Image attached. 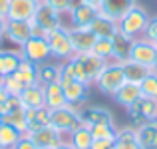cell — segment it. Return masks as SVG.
<instances>
[{"instance_id":"1","label":"cell","mask_w":157,"mask_h":149,"mask_svg":"<svg viewBox=\"0 0 157 149\" xmlns=\"http://www.w3.org/2000/svg\"><path fill=\"white\" fill-rule=\"evenodd\" d=\"M72 66H74V74H76V80L84 82L88 86H94L100 76V72L104 70V66L107 64L105 60L98 58L96 54L86 52V54H74L72 58Z\"/></svg>"},{"instance_id":"2","label":"cell","mask_w":157,"mask_h":149,"mask_svg":"<svg viewBox=\"0 0 157 149\" xmlns=\"http://www.w3.org/2000/svg\"><path fill=\"white\" fill-rule=\"evenodd\" d=\"M125 84V74H123V66L119 64V62H107L104 66V70L100 72V76H98L96 80V88L100 94H104L107 97H113V94L117 92L121 86Z\"/></svg>"},{"instance_id":"3","label":"cell","mask_w":157,"mask_h":149,"mask_svg":"<svg viewBox=\"0 0 157 149\" xmlns=\"http://www.w3.org/2000/svg\"><path fill=\"white\" fill-rule=\"evenodd\" d=\"M149 18L151 16L147 14L145 8L139 6V4H135V6L117 22V28H119L121 34H125L127 38H131V40L141 38V36L145 34V28H147V24H149Z\"/></svg>"},{"instance_id":"4","label":"cell","mask_w":157,"mask_h":149,"mask_svg":"<svg viewBox=\"0 0 157 149\" xmlns=\"http://www.w3.org/2000/svg\"><path fill=\"white\" fill-rule=\"evenodd\" d=\"M50 125L58 133L68 137L78 125H82V113L76 105H64L58 109H50Z\"/></svg>"},{"instance_id":"5","label":"cell","mask_w":157,"mask_h":149,"mask_svg":"<svg viewBox=\"0 0 157 149\" xmlns=\"http://www.w3.org/2000/svg\"><path fill=\"white\" fill-rule=\"evenodd\" d=\"M48 46H50L52 60L56 62H64L70 60L74 56V48H72V40H70V30L68 26H60L56 30H50L44 34Z\"/></svg>"},{"instance_id":"6","label":"cell","mask_w":157,"mask_h":149,"mask_svg":"<svg viewBox=\"0 0 157 149\" xmlns=\"http://www.w3.org/2000/svg\"><path fill=\"white\" fill-rule=\"evenodd\" d=\"M127 60H133L137 64L149 68L151 72H157V44L147 40L145 36L141 38H135L131 42V50H129V58Z\"/></svg>"},{"instance_id":"7","label":"cell","mask_w":157,"mask_h":149,"mask_svg":"<svg viewBox=\"0 0 157 149\" xmlns=\"http://www.w3.org/2000/svg\"><path fill=\"white\" fill-rule=\"evenodd\" d=\"M2 111V119L4 123H10L12 127H16L22 133H28V115H26V107L22 105L16 96H8V99L0 105Z\"/></svg>"},{"instance_id":"8","label":"cell","mask_w":157,"mask_h":149,"mask_svg":"<svg viewBox=\"0 0 157 149\" xmlns=\"http://www.w3.org/2000/svg\"><path fill=\"white\" fill-rule=\"evenodd\" d=\"M34 36V24L32 20H6V28H4V38L10 42L14 48H22L28 40Z\"/></svg>"},{"instance_id":"9","label":"cell","mask_w":157,"mask_h":149,"mask_svg":"<svg viewBox=\"0 0 157 149\" xmlns=\"http://www.w3.org/2000/svg\"><path fill=\"white\" fill-rule=\"evenodd\" d=\"M32 24H34V36H44L50 30L66 26L62 22V14L52 10L48 4H38V10H36L34 18H32Z\"/></svg>"},{"instance_id":"10","label":"cell","mask_w":157,"mask_h":149,"mask_svg":"<svg viewBox=\"0 0 157 149\" xmlns=\"http://www.w3.org/2000/svg\"><path fill=\"white\" fill-rule=\"evenodd\" d=\"M127 113H129V117H131L129 125L137 129V127H141V125H145V123L155 121L157 119V101L155 99L141 97V99H137L131 107H127Z\"/></svg>"},{"instance_id":"11","label":"cell","mask_w":157,"mask_h":149,"mask_svg":"<svg viewBox=\"0 0 157 149\" xmlns=\"http://www.w3.org/2000/svg\"><path fill=\"white\" fill-rule=\"evenodd\" d=\"M20 54H22L24 60L32 62V64H44V62L52 60V54H50V46H48L46 38L44 36H32L26 44H22L20 48Z\"/></svg>"},{"instance_id":"12","label":"cell","mask_w":157,"mask_h":149,"mask_svg":"<svg viewBox=\"0 0 157 149\" xmlns=\"http://www.w3.org/2000/svg\"><path fill=\"white\" fill-rule=\"evenodd\" d=\"M30 139L34 141V145L38 149H56L64 141V135L58 133L52 125H46V127H40V129H34V131H28Z\"/></svg>"},{"instance_id":"13","label":"cell","mask_w":157,"mask_h":149,"mask_svg":"<svg viewBox=\"0 0 157 149\" xmlns=\"http://www.w3.org/2000/svg\"><path fill=\"white\" fill-rule=\"evenodd\" d=\"M70 40H72V48L74 54H86L92 52L94 44H96V34H94L90 28H74L70 26Z\"/></svg>"},{"instance_id":"14","label":"cell","mask_w":157,"mask_h":149,"mask_svg":"<svg viewBox=\"0 0 157 149\" xmlns=\"http://www.w3.org/2000/svg\"><path fill=\"white\" fill-rule=\"evenodd\" d=\"M68 14H70V22H72L74 28H90V26H92V22L96 20V16L100 14V10L94 8V6H90V4L78 2L76 6L68 12Z\"/></svg>"},{"instance_id":"15","label":"cell","mask_w":157,"mask_h":149,"mask_svg":"<svg viewBox=\"0 0 157 149\" xmlns=\"http://www.w3.org/2000/svg\"><path fill=\"white\" fill-rule=\"evenodd\" d=\"M82 113V123L86 125H100V123H115L113 113L104 105H86L84 109H80Z\"/></svg>"},{"instance_id":"16","label":"cell","mask_w":157,"mask_h":149,"mask_svg":"<svg viewBox=\"0 0 157 149\" xmlns=\"http://www.w3.org/2000/svg\"><path fill=\"white\" fill-rule=\"evenodd\" d=\"M135 4H137V0H104V4L100 8V14L111 18L113 22H119Z\"/></svg>"},{"instance_id":"17","label":"cell","mask_w":157,"mask_h":149,"mask_svg":"<svg viewBox=\"0 0 157 149\" xmlns=\"http://www.w3.org/2000/svg\"><path fill=\"white\" fill-rule=\"evenodd\" d=\"M38 10L34 0H10L6 20H32Z\"/></svg>"},{"instance_id":"18","label":"cell","mask_w":157,"mask_h":149,"mask_svg":"<svg viewBox=\"0 0 157 149\" xmlns=\"http://www.w3.org/2000/svg\"><path fill=\"white\" fill-rule=\"evenodd\" d=\"M18 99L22 101V105L26 107V109H40V107H46L44 86H40V84L26 86V88L22 90V94L18 96Z\"/></svg>"},{"instance_id":"19","label":"cell","mask_w":157,"mask_h":149,"mask_svg":"<svg viewBox=\"0 0 157 149\" xmlns=\"http://www.w3.org/2000/svg\"><path fill=\"white\" fill-rule=\"evenodd\" d=\"M64 88V96H66V101H68V105H82V103L88 99V92H90V86L84 84V82L80 80H72L68 82L66 86H62Z\"/></svg>"},{"instance_id":"20","label":"cell","mask_w":157,"mask_h":149,"mask_svg":"<svg viewBox=\"0 0 157 149\" xmlns=\"http://www.w3.org/2000/svg\"><path fill=\"white\" fill-rule=\"evenodd\" d=\"M137 99H141V90H139V84H133V82H125L117 92L113 94V101L121 107H131Z\"/></svg>"},{"instance_id":"21","label":"cell","mask_w":157,"mask_h":149,"mask_svg":"<svg viewBox=\"0 0 157 149\" xmlns=\"http://www.w3.org/2000/svg\"><path fill=\"white\" fill-rule=\"evenodd\" d=\"M66 141H68L74 149H90L92 143H94V135H92L90 125H86V123L78 125L76 129L66 137Z\"/></svg>"},{"instance_id":"22","label":"cell","mask_w":157,"mask_h":149,"mask_svg":"<svg viewBox=\"0 0 157 149\" xmlns=\"http://www.w3.org/2000/svg\"><path fill=\"white\" fill-rule=\"evenodd\" d=\"M20 62H22V54L20 50H6V48H0V74L4 78L14 74L18 70Z\"/></svg>"},{"instance_id":"23","label":"cell","mask_w":157,"mask_h":149,"mask_svg":"<svg viewBox=\"0 0 157 149\" xmlns=\"http://www.w3.org/2000/svg\"><path fill=\"white\" fill-rule=\"evenodd\" d=\"M90 30L96 34V38H113L119 32V28H117V22H113L111 18H107L104 14H98L96 20L92 22V26H90Z\"/></svg>"},{"instance_id":"24","label":"cell","mask_w":157,"mask_h":149,"mask_svg":"<svg viewBox=\"0 0 157 149\" xmlns=\"http://www.w3.org/2000/svg\"><path fill=\"white\" fill-rule=\"evenodd\" d=\"M113 149H141L137 141V131L135 127L131 125H125L121 129H117L115 133V139H113Z\"/></svg>"},{"instance_id":"25","label":"cell","mask_w":157,"mask_h":149,"mask_svg":"<svg viewBox=\"0 0 157 149\" xmlns=\"http://www.w3.org/2000/svg\"><path fill=\"white\" fill-rule=\"evenodd\" d=\"M44 99H46L48 109H58V107L68 105L64 96V88L60 86V82H52V84L44 86Z\"/></svg>"},{"instance_id":"26","label":"cell","mask_w":157,"mask_h":149,"mask_svg":"<svg viewBox=\"0 0 157 149\" xmlns=\"http://www.w3.org/2000/svg\"><path fill=\"white\" fill-rule=\"evenodd\" d=\"M14 76L18 78V82L24 86V88H26V86H32V84H38V66L22 58L18 70L14 72Z\"/></svg>"},{"instance_id":"27","label":"cell","mask_w":157,"mask_h":149,"mask_svg":"<svg viewBox=\"0 0 157 149\" xmlns=\"http://www.w3.org/2000/svg\"><path fill=\"white\" fill-rule=\"evenodd\" d=\"M131 42L133 40L127 38L125 34H121V32H117V34L111 38V44H113V56H111V60L113 62H125L127 58H129V50H131Z\"/></svg>"},{"instance_id":"28","label":"cell","mask_w":157,"mask_h":149,"mask_svg":"<svg viewBox=\"0 0 157 149\" xmlns=\"http://www.w3.org/2000/svg\"><path fill=\"white\" fill-rule=\"evenodd\" d=\"M60 78V62H44L38 64V84L40 86H48L52 82H58Z\"/></svg>"},{"instance_id":"29","label":"cell","mask_w":157,"mask_h":149,"mask_svg":"<svg viewBox=\"0 0 157 149\" xmlns=\"http://www.w3.org/2000/svg\"><path fill=\"white\" fill-rule=\"evenodd\" d=\"M121 66H123V74H125V82H133V84H139V82L151 72L149 68H145V66L137 64V62H133V60L121 62Z\"/></svg>"},{"instance_id":"30","label":"cell","mask_w":157,"mask_h":149,"mask_svg":"<svg viewBox=\"0 0 157 149\" xmlns=\"http://www.w3.org/2000/svg\"><path fill=\"white\" fill-rule=\"evenodd\" d=\"M28 115V131L40 129V127L50 125V109L48 107H40V109H26Z\"/></svg>"},{"instance_id":"31","label":"cell","mask_w":157,"mask_h":149,"mask_svg":"<svg viewBox=\"0 0 157 149\" xmlns=\"http://www.w3.org/2000/svg\"><path fill=\"white\" fill-rule=\"evenodd\" d=\"M137 141L141 149H157V129L153 127V123H145V125L137 127Z\"/></svg>"},{"instance_id":"32","label":"cell","mask_w":157,"mask_h":149,"mask_svg":"<svg viewBox=\"0 0 157 149\" xmlns=\"http://www.w3.org/2000/svg\"><path fill=\"white\" fill-rule=\"evenodd\" d=\"M22 131H18L16 127H12L10 123H4L0 125V149H12L18 143V139L22 137Z\"/></svg>"},{"instance_id":"33","label":"cell","mask_w":157,"mask_h":149,"mask_svg":"<svg viewBox=\"0 0 157 149\" xmlns=\"http://www.w3.org/2000/svg\"><path fill=\"white\" fill-rule=\"evenodd\" d=\"M139 90H141V97L145 99H155L157 101V72H149L141 82H139Z\"/></svg>"},{"instance_id":"34","label":"cell","mask_w":157,"mask_h":149,"mask_svg":"<svg viewBox=\"0 0 157 149\" xmlns=\"http://www.w3.org/2000/svg\"><path fill=\"white\" fill-rule=\"evenodd\" d=\"M92 54H96L98 58L105 62H111V56H113V44H111V38H98L96 44L92 48Z\"/></svg>"},{"instance_id":"35","label":"cell","mask_w":157,"mask_h":149,"mask_svg":"<svg viewBox=\"0 0 157 149\" xmlns=\"http://www.w3.org/2000/svg\"><path fill=\"white\" fill-rule=\"evenodd\" d=\"M90 129L94 139H115V133H117L115 123H100V125H92Z\"/></svg>"},{"instance_id":"36","label":"cell","mask_w":157,"mask_h":149,"mask_svg":"<svg viewBox=\"0 0 157 149\" xmlns=\"http://www.w3.org/2000/svg\"><path fill=\"white\" fill-rule=\"evenodd\" d=\"M78 2H80V0H44V4H48L58 14H68Z\"/></svg>"},{"instance_id":"37","label":"cell","mask_w":157,"mask_h":149,"mask_svg":"<svg viewBox=\"0 0 157 149\" xmlns=\"http://www.w3.org/2000/svg\"><path fill=\"white\" fill-rule=\"evenodd\" d=\"M72 80H76V74H74L72 60H64V62H60V78H58L60 86H66L68 82H72Z\"/></svg>"},{"instance_id":"38","label":"cell","mask_w":157,"mask_h":149,"mask_svg":"<svg viewBox=\"0 0 157 149\" xmlns=\"http://www.w3.org/2000/svg\"><path fill=\"white\" fill-rule=\"evenodd\" d=\"M4 90L8 92V96H16L18 97L20 94H22V90H24V86L18 82V78L14 76V74H10V76H6L4 78Z\"/></svg>"},{"instance_id":"39","label":"cell","mask_w":157,"mask_h":149,"mask_svg":"<svg viewBox=\"0 0 157 149\" xmlns=\"http://www.w3.org/2000/svg\"><path fill=\"white\" fill-rule=\"evenodd\" d=\"M145 36L147 40H151V42H155L157 44V16H151L149 18V24H147V28H145Z\"/></svg>"},{"instance_id":"40","label":"cell","mask_w":157,"mask_h":149,"mask_svg":"<svg viewBox=\"0 0 157 149\" xmlns=\"http://www.w3.org/2000/svg\"><path fill=\"white\" fill-rule=\"evenodd\" d=\"M12 149H38V147L34 145V141L30 139V135H28V133H24L22 137L18 139V143H16V145L12 147Z\"/></svg>"},{"instance_id":"41","label":"cell","mask_w":157,"mask_h":149,"mask_svg":"<svg viewBox=\"0 0 157 149\" xmlns=\"http://www.w3.org/2000/svg\"><path fill=\"white\" fill-rule=\"evenodd\" d=\"M90 149H113V139H94Z\"/></svg>"},{"instance_id":"42","label":"cell","mask_w":157,"mask_h":149,"mask_svg":"<svg viewBox=\"0 0 157 149\" xmlns=\"http://www.w3.org/2000/svg\"><path fill=\"white\" fill-rule=\"evenodd\" d=\"M8 6H10V0H0V18L6 20V16H8Z\"/></svg>"},{"instance_id":"43","label":"cell","mask_w":157,"mask_h":149,"mask_svg":"<svg viewBox=\"0 0 157 149\" xmlns=\"http://www.w3.org/2000/svg\"><path fill=\"white\" fill-rule=\"evenodd\" d=\"M80 2L90 4V6H94V8H98V10H100V8H101V4H104V0H80Z\"/></svg>"},{"instance_id":"44","label":"cell","mask_w":157,"mask_h":149,"mask_svg":"<svg viewBox=\"0 0 157 149\" xmlns=\"http://www.w3.org/2000/svg\"><path fill=\"white\" fill-rule=\"evenodd\" d=\"M6 99H8V92L4 90V86H0V105H2Z\"/></svg>"},{"instance_id":"45","label":"cell","mask_w":157,"mask_h":149,"mask_svg":"<svg viewBox=\"0 0 157 149\" xmlns=\"http://www.w3.org/2000/svg\"><path fill=\"white\" fill-rule=\"evenodd\" d=\"M4 28H6V20L0 18V40L4 38Z\"/></svg>"},{"instance_id":"46","label":"cell","mask_w":157,"mask_h":149,"mask_svg":"<svg viewBox=\"0 0 157 149\" xmlns=\"http://www.w3.org/2000/svg\"><path fill=\"white\" fill-rule=\"evenodd\" d=\"M56 149H74V147H72V145H70V143L64 139V141H62V143H60V145H58Z\"/></svg>"},{"instance_id":"47","label":"cell","mask_w":157,"mask_h":149,"mask_svg":"<svg viewBox=\"0 0 157 149\" xmlns=\"http://www.w3.org/2000/svg\"><path fill=\"white\" fill-rule=\"evenodd\" d=\"M4 84V76H2V74H0V86H2Z\"/></svg>"},{"instance_id":"48","label":"cell","mask_w":157,"mask_h":149,"mask_svg":"<svg viewBox=\"0 0 157 149\" xmlns=\"http://www.w3.org/2000/svg\"><path fill=\"white\" fill-rule=\"evenodd\" d=\"M34 2H36V4H44V0H34Z\"/></svg>"},{"instance_id":"49","label":"cell","mask_w":157,"mask_h":149,"mask_svg":"<svg viewBox=\"0 0 157 149\" xmlns=\"http://www.w3.org/2000/svg\"><path fill=\"white\" fill-rule=\"evenodd\" d=\"M2 121H4V119H2V111H0V125H2Z\"/></svg>"},{"instance_id":"50","label":"cell","mask_w":157,"mask_h":149,"mask_svg":"<svg viewBox=\"0 0 157 149\" xmlns=\"http://www.w3.org/2000/svg\"><path fill=\"white\" fill-rule=\"evenodd\" d=\"M151 123H153V127H155V129H157V119H155V121H151Z\"/></svg>"}]
</instances>
